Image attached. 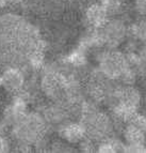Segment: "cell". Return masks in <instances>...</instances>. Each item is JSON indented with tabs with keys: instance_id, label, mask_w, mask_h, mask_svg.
I'll use <instances>...</instances> for the list:
<instances>
[{
	"instance_id": "1",
	"label": "cell",
	"mask_w": 146,
	"mask_h": 153,
	"mask_svg": "<svg viewBox=\"0 0 146 153\" xmlns=\"http://www.w3.org/2000/svg\"><path fill=\"white\" fill-rule=\"evenodd\" d=\"M46 120L37 112H27L26 115L12 125V134L17 143L35 146L45 138L47 131Z\"/></svg>"
},
{
	"instance_id": "2",
	"label": "cell",
	"mask_w": 146,
	"mask_h": 153,
	"mask_svg": "<svg viewBox=\"0 0 146 153\" xmlns=\"http://www.w3.org/2000/svg\"><path fill=\"white\" fill-rule=\"evenodd\" d=\"M129 68L126 54L115 48H107L98 59V71L107 79H118Z\"/></svg>"
},
{
	"instance_id": "3",
	"label": "cell",
	"mask_w": 146,
	"mask_h": 153,
	"mask_svg": "<svg viewBox=\"0 0 146 153\" xmlns=\"http://www.w3.org/2000/svg\"><path fill=\"white\" fill-rule=\"evenodd\" d=\"M96 30L103 47L107 48H116L125 42L129 34V27L122 18L110 17L103 27Z\"/></svg>"
},
{
	"instance_id": "4",
	"label": "cell",
	"mask_w": 146,
	"mask_h": 153,
	"mask_svg": "<svg viewBox=\"0 0 146 153\" xmlns=\"http://www.w3.org/2000/svg\"><path fill=\"white\" fill-rule=\"evenodd\" d=\"M1 86L10 93H19L23 91L26 85V75L19 66L7 65L4 70L0 73Z\"/></svg>"
},
{
	"instance_id": "5",
	"label": "cell",
	"mask_w": 146,
	"mask_h": 153,
	"mask_svg": "<svg viewBox=\"0 0 146 153\" xmlns=\"http://www.w3.org/2000/svg\"><path fill=\"white\" fill-rule=\"evenodd\" d=\"M110 17L107 8L100 2L90 3L84 11V19L92 29L103 27Z\"/></svg>"
},
{
	"instance_id": "6",
	"label": "cell",
	"mask_w": 146,
	"mask_h": 153,
	"mask_svg": "<svg viewBox=\"0 0 146 153\" xmlns=\"http://www.w3.org/2000/svg\"><path fill=\"white\" fill-rule=\"evenodd\" d=\"M85 136L87 131L80 121H68L60 126V138L70 145H78Z\"/></svg>"
},
{
	"instance_id": "7",
	"label": "cell",
	"mask_w": 146,
	"mask_h": 153,
	"mask_svg": "<svg viewBox=\"0 0 146 153\" xmlns=\"http://www.w3.org/2000/svg\"><path fill=\"white\" fill-rule=\"evenodd\" d=\"M124 143L126 146L146 145L145 132L132 123H127L123 130Z\"/></svg>"
},
{
	"instance_id": "8",
	"label": "cell",
	"mask_w": 146,
	"mask_h": 153,
	"mask_svg": "<svg viewBox=\"0 0 146 153\" xmlns=\"http://www.w3.org/2000/svg\"><path fill=\"white\" fill-rule=\"evenodd\" d=\"M139 43H146V16H141L129 27V34Z\"/></svg>"
},
{
	"instance_id": "9",
	"label": "cell",
	"mask_w": 146,
	"mask_h": 153,
	"mask_svg": "<svg viewBox=\"0 0 146 153\" xmlns=\"http://www.w3.org/2000/svg\"><path fill=\"white\" fill-rule=\"evenodd\" d=\"M133 10L140 16H146V0H133Z\"/></svg>"
},
{
	"instance_id": "10",
	"label": "cell",
	"mask_w": 146,
	"mask_h": 153,
	"mask_svg": "<svg viewBox=\"0 0 146 153\" xmlns=\"http://www.w3.org/2000/svg\"><path fill=\"white\" fill-rule=\"evenodd\" d=\"M10 148H11V145H10V141L8 140V138L0 133V153L8 152L10 150Z\"/></svg>"
},
{
	"instance_id": "11",
	"label": "cell",
	"mask_w": 146,
	"mask_h": 153,
	"mask_svg": "<svg viewBox=\"0 0 146 153\" xmlns=\"http://www.w3.org/2000/svg\"><path fill=\"white\" fill-rule=\"evenodd\" d=\"M141 44L142 45L139 46L136 53H138L139 57H140L143 61L146 62V43H141Z\"/></svg>"
},
{
	"instance_id": "12",
	"label": "cell",
	"mask_w": 146,
	"mask_h": 153,
	"mask_svg": "<svg viewBox=\"0 0 146 153\" xmlns=\"http://www.w3.org/2000/svg\"><path fill=\"white\" fill-rule=\"evenodd\" d=\"M8 3H10V2H9V0H0V9L4 8Z\"/></svg>"
}]
</instances>
